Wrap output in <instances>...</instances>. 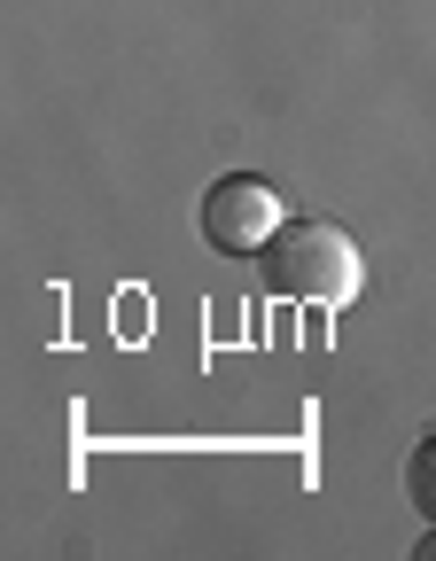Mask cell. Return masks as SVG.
I'll return each instance as SVG.
<instances>
[{
    "instance_id": "obj_1",
    "label": "cell",
    "mask_w": 436,
    "mask_h": 561,
    "mask_svg": "<svg viewBox=\"0 0 436 561\" xmlns=\"http://www.w3.org/2000/svg\"><path fill=\"white\" fill-rule=\"evenodd\" d=\"M265 289L288 305H351L358 280H367V257L335 219H288L265 250H257Z\"/></svg>"
},
{
    "instance_id": "obj_2",
    "label": "cell",
    "mask_w": 436,
    "mask_h": 561,
    "mask_svg": "<svg viewBox=\"0 0 436 561\" xmlns=\"http://www.w3.org/2000/svg\"><path fill=\"white\" fill-rule=\"evenodd\" d=\"M280 227H288V210H280V195H273L257 172H227V180H210V187H203V203H195V234H203L218 257H257Z\"/></svg>"
},
{
    "instance_id": "obj_3",
    "label": "cell",
    "mask_w": 436,
    "mask_h": 561,
    "mask_svg": "<svg viewBox=\"0 0 436 561\" xmlns=\"http://www.w3.org/2000/svg\"><path fill=\"white\" fill-rule=\"evenodd\" d=\"M405 500L421 507V523L436 530V430L413 445V460H405Z\"/></svg>"
},
{
    "instance_id": "obj_4",
    "label": "cell",
    "mask_w": 436,
    "mask_h": 561,
    "mask_svg": "<svg viewBox=\"0 0 436 561\" xmlns=\"http://www.w3.org/2000/svg\"><path fill=\"white\" fill-rule=\"evenodd\" d=\"M413 561H436V538H421V546H413Z\"/></svg>"
}]
</instances>
